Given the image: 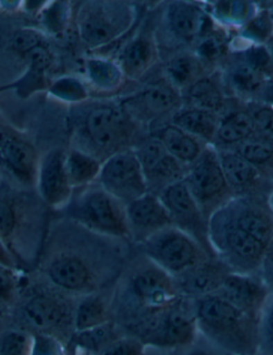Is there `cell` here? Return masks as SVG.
Segmentation results:
<instances>
[{"label": "cell", "instance_id": "35", "mask_svg": "<svg viewBox=\"0 0 273 355\" xmlns=\"http://www.w3.org/2000/svg\"><path fill=\"white\" fill-rule=\"evenodd\" d=\"M254 127V121L248 113H234L220 125L218 137L225 144H234L250 136Z\"/></svg>", "mask_w": 273, "mask_h": 355}, {"label": "cell", "instance_id": "4", "mask_svg": "<svg viewBox=\"0 0 273 355\" xmlns=\"http://www.w3.org/2000/svg\"><path fill=\"white\" fill-rule=\"evenodd\" d=\"M136 19L138 12L130 3L87 1L77 12V33L88 49L98 51L125 37Z\"/></svg>", "mask_w": 273, "mask_h": 355}, {"label": "cell", "instance_id": "14", "mask_svg": "<svg viewBox=\"0 0 273 355\" xmlns=\"http://www.w3.org/2000/svg\"><path fill=\"white\" fill-rule=\"evenodd\" d=\"M134 150L143 168L148 191L152 193L159 196L160 192L171 184L185 180L183 164L174 158L154 137L140 141Z\"/></svg>", "mask_w": 273, "mask_h": 355}, {"label": "cell", "instance_id": "13", "mask_svg": "<svg viewBox=\"0 0 273 355\" xmlns=\"http://www.w3.org/2000/svg\"><path fill=\"white\" fill-rule=\"evenodd\" d=\"M47 282L67 295H85L96 291L92 266L78 254L62 252L51 257L43 270Z\"/></svg>", "mask_w": 273, "mask_h": 355}, {"label": "cell", "instance_id": "41", "mask_svg": "<svg viewBox=\"0 0 273 355\" xmlns=\"http://www.w3.org/2000/svg\"><path fill=\"white\" fill-rule=\"evenodd\" d=\"M30 355H67L61 339L55 335L37 332L33 335Z\"/></svg>", "mask_w": 273, "mask_h": 355}, {"label": "cell", "instance_id": "12", "mask_svg": "<svg viewBox=\"0 0 273 355\" xmlns=\"http://www.w3.org/2000/svg\"><path fill=\"white\" fill-rule=\"evenodd\" d=\"M41 155L15 127L0 124V166L23 188H35Z\"/></svg>", "mask_w": 273, "mask_h": 355}, {"label": "cell", "instance_id": "21", "mask_svg": "<svg viewBox=\"0 0 273 355\" xmlns=\"http://www.w3.org/2000/svg\"><path fill=\"white\" fill-rule=\"evenodd\" d=\"M26 61L25 72L15 83L0 87V92L15 90L17 96L27 99L37 92L49 90V71L53 62L49 46L39 47L24 57Z\"/></svg>", "mask_w": 273, "mask_h": 355}, {"label": "cell", "instance_id": "51", "mask_svg": "<svg viewBox=\"0 0 273 355\" xmlns=\"http://www.w3.org/2000/svg\"><path fill=\"white\" fill-rule=\"evenodd\" d=\"M184 355H224V353L218 350L215 347L209 345H197L195 343L193 346L187 348V351L184 353Z\"/></svg>", "mask_w": 273, "mask_h": 355}, {"label": "cell", "instance_id": "31", "mask_svg": "<svg viewBox=\"0 0 273 355\" xmlns=\"http://www.w3.org/2000/svg\"><path fill=\"white\" fill-rule=\"evenodd\" d=\"M219 160L229 188H251L258 180L256 168L240 155L225 154Z\"/></svg>", "mask_w": 273, "mask_h": 355}, {"label": "cell", "instance_id": "48", "mask_svg": "<svg viewBox=\"0 0 273 355\" xmlns=\"http://www.w3.org/2000/svg\"><path fill=\"white\" fill-rule=\"evenodd\" d=\"M223 44L219 40L209 39L202 43L199 49L200 55L209 60H215L218 57H220L223 51Z\"/></svg>", "mask_w": 273, "mask_h": 355}, {"label": "cell", "instance_id": "43", "mask_svg": "<svg viewBox=\"0 0 273 355\" xmlns=\"http://www.w3.org/2000/svg\"><path fill=\"white\" fill-rule=\"evenodd\" d=\"M146 345L134 337H118L107 347L102 355H143Z\"/></svg>", "mask_w": 273, "mask_h": 355}, {"label": "cell", "instance_id": "58", "mask_svg": "<svg viewBox=\"0 0 273 355\" xmlns=\"http://www.w3.org/2000/svg\"><path fill=\"white\" fill-rule=\"evenodd\" d=\"M253 355H267V354H264V353H262V352H258V353H256V354H253Z\"/></svg>", "mask_w": 273, "mask_h": 355}, {"label": "cell", "instance_id": "44", "mask_svg": "<svg viewBox=\"0 0 273 355\" xmlns=\"http://www.w3.org/2000/svg\"><path fill=\"white\" fill-rule=\"evenodd\" d=\"M261 352L273 355V293L261 319Z\"/></svg>", "mask_w": 273, "mask_h": 355}, {"label": "cell", "instance_id": "9", "mask_svg": "<svg viewBox=\"0 0 273 355\" xmlns=\"http://www.w3.org/2000/svg\"><path fill=\"white\" fill-rule=\"evenodd\" d=\"M127 293L146 314L170 306L183 297L175 279L148 259L130 275Z\"/></svg>", "mask_w": 273, "mask_h": 355}, {"label": "cell", "instance_id": "29", "mask_svg": "<svg viewBox=\"0 0 273 355\" xmlns=\"http://www.w3.org/2000/svg\"><path fill=\"white\" fill-rule=\"evenodd\" d=\"M118 338L114 325L104 323L90 330L75 332V350L79 355H102L107 347Z\"/></svg>", "mask_w": 273, "mask_h": 355}, {"label": "cell", "instance_id": "11", "mask_svg": "<svg viewBox=\"0 0 273 355\" xmlns=\"http://www.w3.org/2000/svg\"><path fill=\"white\" fill-rule=\"evenodd\" d=\"M53 286V285H51ZM67 293L56 287L35 289L26 297L23 314L26 320L37 332L55 335V332L67 330L73 327L75 305L67 300ZM58 337V336H57Z\"/></svg>", "mask_w": 273, "mask_h": 355}, {"label": "cell", "instance_id": "26", "mask_svg": "<svg viewBox=\"0 0 273 355\" xmlns=\"http://www.w3.org/2000/svg\"><path fill=\"white\" fill-rule=\"evenodd\" d=\"M103 162L92 155L72 148L67 150L65 168L73 189L78 190L98 182Z\"/></svg>", "mask_w": 273, "mask_h": 355}, {"label": "cell", "instance_id": "47", "mask_svg": "<svg viewBox=\"0 0 273 355\" xmlns=\"http://www.w3.org/2000/svg\"><path fill=\"white\" fill-rule=\"evenodd\" d=\"M258 275L273 293V238L265 251Z\"/></svg>", "mask_w": 273, "mask_h": 355}, {"label": "cell", "instance_id": "3", "mask_svg": "<svg viewBox=\"0 0 273 355\" xmlns=\"http://www.w3.org/2000/svg\"><path fill=\"white\" fill-rule=\"evenodd\" d=\"M74 191L78 193L64 208L72 221L98 235L130 239L125 204L98 182Z\"/></svg>", "mask_w": 273, "mask_h": 355}, {"label": "cell", "instance_id": "39", "mask_svg": "<svg viewBox=\"0 0 273 355\" xmlns=\"http://www.w3.org/2000/svg\"><path fill=\"white\" fill-rule=\"evenodd\" d=\"M21 288L19 269L0 265V306H9L15 303Z\"/></svg>", "mask_w": 273, "mask_h": 355}, {"label": "cell", "instance_id": "52", "mask_svg": "<svg viewBox=\"0 0 273 355\" xmlns=\"http://www.w3.org/2000/svg\"><path fill=\"white\" fill-rule=\"evenodd\" d=\"M270 31L269 28V19L265 17H258L255 19L249 28V33H252L254 37H265Z\"/></svg>", "mask_w": 273, "mask_h": 355}, {"label": "cell", "instance_id": "10", "mask_svg": "<svg viewBox=\"0 0 273 355\" xmlns=\"http://www.w3.org/2000/svg\"><path fill=\"white\" fill-rule=\"evenodd\" d=\"M158 196L169 212L172 225L195 239L209 257H218L211 245L205 216L190 192L185 180L171 184Z\"/></svg>", "mask_w": 273, "mask_h": 355}, {"label": "cell", "instance_id": "23", "mask_svg": "<svg viewBox=\"0 0 273 355\" xmlns=\"http://www.w3.org/2000/svg\"><path fill=\"white\" fill-rule=\"evenodd\" d=\"M85 72L89 86L105 94L118 91L126 79L116 59L106 55H91L87 58Z\"/></svg>", "mask_w": 273, "mask_h": 355}, {"label": "cell", "instance_id": "50", "mask_svg": "<svg viewBox=\"0 0 273 355\" xmlns=\"http://www.w3.org/2000/svg\"><path fill=\"white\" fill-rule=\"evenodd\" d=\"M0 265L6 267L19 269V261L15 254L11 251L7 243L3 239H0Z\"/></svg>", "mask_w": 273, "mask_h": 355}, {"label": "cell", "instance_id": "34", "mask_svg": "<svg viewBox=\"0 0 273 355\" xmlns=\"http://www.w3.org/2000/svg\"><path fill=\"white\" fill-rule=\"evenodd\" d=\"M173 123L184 132L197 135L203 138H211L215 130V122L211 114L201 109H193L174 116Z\"/></svg>", "mask_w": 273, "mask_h": 355}, {"label": "cell", "instance_id": "53", "mask_svg": "<svg viewBox=\"0 0 273 355\" xmlns=\"http://www.w3.org/2000/svg\"><path fill=\"white\" fill-rule=\"evenodd\" d=\"M0 9L5 12H17L23 9V1H0Z\"/></svg>", "mask_w": 273, "mask_h": 355}, {"label": "cell", "instance_id": "2", "mask_svg": "<svg viewBox=\"0 0 273 355\" xmlns=\"http://www.w3.org/2000/svg\"><path fill=\"white\" fill-rule=\"evenodd\" d=\"M199 332L227 355L261 352V321L218 295L193 300Z\"/></svg>", "mask_w": 273, "mask_h": 355}, {"label": "cell", "instance_id": "28", "mask_svg": "<svg viewBox=\"0 0 273 355\" xmlns=\"http://www.w3.org/2000/svg\"><path fill=\"white\" fill-rule=\"evenodd\" d=\"M109 309L102 295L92 293L81 295L75 304L73 327L75 332L90 330L109 322Z\"/></svg>", "mask_w": 273, "mask_h": 355}, {"label": "cell", "instance_id": "6", "mask_svg": "<svg viewBox=\"0 0 273 355\" xmlns=\"http://www.w3.org/2000/svg\"><path fill=\"white\" fill-rule=\"evenodd\" d=\"M146 259L173 277H179L209 257L203 248L187 234L169 226L142 243Z\"/></svg>", "mask_w": 273, "mask_h": 355}, {"label": "cell", "instance_id": "57", "mask_svg": "<svg viewBox=\"0 0 273 355\" xmlns=\"http://www.w3.org/2000/svg\"><path fill=\"white\" fill-rule=\"evenodd\" d=\"M270 17H271V19H273V7L271 8V10H270Z\"/></svg>", "mask_w": 273, "mask_h": 355}, {"label": "cell", "instance_id": "16", "mask_svg": "<svg viewBox=\"0 0 273 355\" xmlns=\"http://www.w3.org/2000/svg\"><path fill=\"white\" fill-rule=\"evenodd\" d=\"M65 157L67 150L57 148L43 154L39 162L35 189L41 201L53 209H64L74 194L67 178Z\"/></svg>", "mask_w": 273, "mask_h": 355}, {"label": "cell", "instance_id": "33", "mask_svg": "<svg viewBox=\"0 0 273 355\" xmlns=\"http://www.w3.org/2000/svg\"><path fill=\"white\" fill-rule=\"evenodd\" d=\"M47 91L59 102L73 106L84 104L90 99L87 83L75 76H62L55 79L51 81Z\"/></svg>", "mask_w": 273, "mask_h": 355}, {"label": "cell", "instance_id": "30", "mask_svg": "<svg viewBox=\"0 0 273 355\" xmlns=\"http://www.w3.org/2000/svg\"><path fill=\"white\" fill-rule=\"evenodd\" d=\"M231 219L241 230L268 247L273 238V224L270 218L259 208L243 206Z\"/></svg>", "mask_w": 273, "mask_h": 355}, {"label": "cell", "instance_id": "22", "mask_svg": "<svg viewBox=\"0 0 273 355\" xmlns=\"http://www.w3.org/2000/svg\"><path fill=\"white\" fill-rule=\"evenodd\" d=\"M156 57L157 49L153 37L140 31L123 45L116 61L126 79L138 80L153 67Z\"/></svg>", "mask_w": 273, "mask_h": 355}, {"label": "cell", "instance_id": "17", "mask_svg": "<svg viewBox=\"0 0 273 355\" xmlns=\"http://www.w3.org/2000/svg\"><path fill=\"white\" fill-rule=\"evenodd\" d=\"M179 95L171 83L158 81L118 101L128 116L138 123L161 118L179 106Z\"/></svg>", "mask_w": 273, "mask_h": 355}, {"label": "cell", "instance_id": "55", "mask_svg": "<svg viewBox=\"0 0 273 355\" xmlns=\"http://www.w3.org/2000/svg\"><path fill=\"white\" fill-rule=\"evenodd\" d=\"M267 49H268L269 55H271L273 58V39L267 43Z\"/></svg>", "mask_w": 273, "mask_h": 355}, {"label": "cell", "instance_id": "8", "mask_svg": "<svg viewBox=\"0 0 273 355\" xmlns=\"http://www.w3.org/2000/svg\"><path fill=\"white\" fill-rule=\"evenodd\" d=\"M98 184L125 205L150 192L134 148L121 150L107 158L103 162Z\"/></svg>", "mask_w": 273, "mask_h": 355}, {"label": "cell", "instance_id": "40", "mask_svg": "<svg viewBox=\"0 0 273 355\" xmlns=\"http://www.w3.org/2000/svg\"><path fill=\"white\" fill-rule=\"evenodd\" d=\"M33 335L19 330H11L0 340V355H30Z\"/></svg>", "mask_w": 273, "mask_h": 355}, {"label": "cell", "instance_id": "27", "mask_svg": "<svg viewBox=\"0 0 273 355\" xmlns=\"http://www.w3.org/2000/svg\"><path fill=\"white\" fill-rule=\"evenodd\" d=\"M153 137L182 164H190L199 159L201 153L199 144L179 127L168 125L160 128Z\"/></svg>", "mask_w": 273, "mask_h": 355}, {"label": "cell", "instance_id": "25", "mask_svg": "<svg viewBox=\"0 0 273 355\" xmlns=\"http://www.w3.org/2000/svg\"><path fill=\"white\" fill-rule=\"evenodd\" d=\"M167 19L172 33L183 41H191L197 37L206 24V17L200 8L185 3L170 5Z\"/></svg>", "mask_w": 273, "mask_h": 355}, {"label": "cell", "instance_id": "15", "mask_svg": "<svg viewBox=\"0 0 273 355\" xmlns=\"http://www.w3.org/2000/svg\"><path fill=\"white\" fill-rule=\"evenodd\" d=\"M185 182L204 216L209 208L219 205L231 189L223 173L220 160L211 153H206L199 157L190 168Z\"/></svg>", "mask_w": 273, "mask_h": 355}, {"label": "cell", "instance_id": "36", "mask_svg": "<svg viewBox=\"0 0 273 355\" xmlns=\"http://www.w3.org/2000/svg\"><path fill=\"white\" fill-rule=\"evenodd\" d=\"M49 46L42 31L33 28H21L15 31L10 40V47L21 58L39 47Z\"/></svg>", "mask_w": 273, "mask_h": 355}, {"label": "cell", "instance_id": "38", "mask_svg": "<svg viewBox=\"0 0 273 355\" xmlns=\"http://www.w3.org/2000/svg\"><path fill=\"white\" fill-rule=\"evenodd\" d=\"M189 97L195 106L206 110H215L219 108L222 101L220 92L215 83H211L209 79L197 81L190 87Z\"/></svg>", "mask_w": 273, "mask_h": 355}, {"label": "cell", "instance_id": "56", "mask_svg": "<svg viewBox=\"0 0 273 355\" xmlns=\"http://www.w3.org/2000/svg\"><path fill=\"white\" fill-rule=\"evenodd\" d=\"M3 174H1V172H0V188H1V186H3Z\"/></svg>", "mask_w": 273, "mask_h": 355}, {"label": "cell", "instance_id": "54", "mask_svg": "<svg viewBox=\"0 0 273 355\" xmlns=\"http://www.w3.org/2000/svg\"><path fill=\"white\" fill-rule=\"evenodd\" d=\"M264 97L268 102L273 103V83L265 91Z\"/></svg>", "mask_w": 273, "mask_h": 355}, {"label": "cell", "instance_id": "37", "mask_svg": "<svg viewBox=\"0 0 273 355\" xmlns=\"http://www.w3.org/2000/svg\"><path fill=\"white\" fill-rule=\"evenodd\" d=\"M172 86L184 87L191 83L199 72L197 61L188 55L173 59L166 67Z\"/></svg>", "mask_w": 273, "mask_h": 355}, {"label": "cell", "instance_id": "19", "mask_svg": "<svg viewBox=\"0 0 273 355\" xmlns=\"http://www.w3.org/2000/svg\"><path fill=\"white\" fill-rule=\"evenodd\" d=\"M126 218L130 239L140 245L161 230L173 226L167 208L152 192L127 204Z\"/></svg>", "mask_w": 273, "mask_h": 355}, {"label": "cell", "instance_id": "5", "mask_svg": "<svg viewBox=\"0 0 273 355\" xmlns=\"http://www.w3.org/2000/svg\"><path fill=\"white\" fill-rule=\"evenodd\" d=\"M199 333L193 300L183 297L170 306L146 313L139 339L156 348H189Z\"/></svg>", "mask_w": 273, "mask_h": 355}, {"label": "cell", "instance_id": "18", "mask_svg": "<svg viewBox=\"0 0 273 355\" xmlns=\"http://www.w3.org/2000/svg\"><path fill=\"white\" fill-rule=\"evenodd\" d=\"M213 295H220L245 314L261 321L272 291L258 275L231 272Z\"/></svg>", "mask_w": 273, "mask_h": 355}, {"label": "cell", "instance_id": "42", "mask_svg": "<svg viewBox=\"0 0 273 355\" xmlns=\"http://www.w3.org/2000/svg\"><path fill=\"white\" fill-rule=\"evenodd\" d=\"M231 79L235 86L243 92H253L257 90L262 83L258 71L249 64L237 67L233 73Z\"/></svg>", "mask_w": 273, "mask_h": 355}, {"label": "cell", "instance_id": "20", "mask_svg": "<svg viewBox=\"0 0 273 355\" xmlns=\"http://www.w3.org/2000/svg\"><path fill=\"white\" fill-rule=\"evenodd\" d=\"M231 272H233L231 268L215 257L202 261L193 269L174 279L183 297L197 300L217 293L225 277Z\"/></svg>", "mask_w": 273, "mask_h": 355}, {"label": "cell", "instance_id": "45", "mask_svg": "<svg viewBox=\"0 0 273 355\" xmlns=\"http://www.w3.org/2000/svg\"><path fill=\"white\" fill-rule=\"evenodd\" d=\"M240 156L255 166L256 164H265L270 162L273 157V150L268 144L251 142L243 146Z\"/></svg>", "mask_w": 273, "mask_h": 355}, {"label": "cell", "instance_id": "32", "mask_svg": "<svg viewBox=\"0 0 273 355\" xmlns=\"http://www.w3.org/2000/svg\"><path fill=\"white\" fill-rule=\"evenodd\" d=\"M72 19V7L69 1H49L37 14L42 31L53 37L62 35Z\"/></svg>", "mask_w": 273, "mask_h": 355}, {"label": "cell", "instance_id": "46", "mask_svg": "<svg viewBox=\"0 0 273 355\" xmlns=\"http://www.w3.org/2000/svg\"><path fill=\"white\" fill-rule=\"evenodd\" d=\"M255 127L267 140L273 142V110L270 108H262L254 114Z\"/></svg>", "mask_w": 273, "mask_h": 355}, {"label": "cell", "instance_id": "7", "mask_svg": "<svg viewBox=\"0 0 273 355\" xmlns=\"http://www.w3.org/2000/svg\"><path fill=\"white\" fill-rule=\"evenodd\" d=\"M218 223L211 237L218 259L233 272L258 275L266 245L243 231L231 218Z\"/></svg>", "mask_w": 273, "mask_h": 355}, {"label": "cell", "instance_id": "49", "mask_svg": "<svg viewBox=\"0 0 273 355\" xmlns=\"http://www.w3.org/2000/svg\"><path fill=\"white\" fill-rule=\"evenodd\" d=\"M269 57L270 55H269L268 51L263 49V47L253 49L248 53L249 63H250L249 65L258 71V69L267 67L269 62Z\"/></svg>", "mask_w": 273, "mask_h": 355}, {"label": "cell", "instance_id": "24", "mask_svg": "<svg viewBox=\"0 0 273 355\" xmlns=\"http://www.w3.org/2000/svg\"><path fill=\"white\" fill-rule=\"evenodd\" d=\"M21 202V198L3 187V184L0 188V239H3L15 254L17 237L21 226L25 224V214Z\"/></svg>", "mask_w": 273, "mask_h": 355}, {"label": "cell", "instance_id": "1", "mask_svg": "<svg viewBox=\"0 0 273 355\" xmlns=\"http://www.w3.org/2000/svg\"><path fill=\"white\" fill-rule=\"evenodd\" d=\"M71 114L74 148L100 162L138 144V123L118 102L90 101L73 106Z\"/></svg>", "mask_w": 273, "mask_h": 355}]
</instances>
